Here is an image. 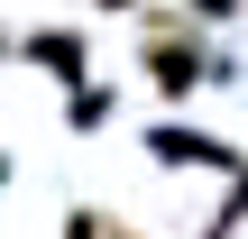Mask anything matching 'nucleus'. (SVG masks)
<instances>
[{
  "label": "nucleus",
  "instance_id": "obj_1",
  "mask_svg": "<svg viewBox=\"0 0 248 239\" xmlns=\"http://www.w3.org/2000/svg\"><path fill=\"white\" fill-rule=\"evenodd\" d=\"M147 83H156V92H193V83H202V46L175 37V28H156V37H147Z\"/></svg>",
  "mask_w": 248,
  "mask_h": 239
},
{
  "label": "nucleus",
  "instance_id": "obj_2",
  "mask_svg": "<svg viewBox=\"0 0 248 239\" xmlns=\"http://www.w3.org/2000/svg\"><path fill=\"white\" fill-rule=\"evenodd\" d=\"M37 64H55V74H83V46H74V37H37Z\"/></svg>",
  "mask_w": 248,
  "mask_h": 239
},
{
  "label": "nucleus",
  "instance_id": "obj_3",
  "mask_svg": "<svg viewBox=\"0 0 248 239\" xmlns=\"http://www.w3.org/2000/svg\"><path fill=\"white\" fill-rule=\"evenodd\" d=\"M64 239H110V221H101V212H74V230Z\"/></svg>",
  "mask_w": 248,
  "mask_h": 239
},
{
  "label": "nucleus",
  "instance_id": "obj_4",
  "mask_svg": "<svg viewBox=\"0 0 248 239\" xmlns=\"http://www.w3.org/2000/svg\"><path fill=\"white\" fill-rule=\"evenodd\" d=\"M101 9H138V0H101Z\"/></svg>",
  "mask_w": 248,
  "mask_h": 239
},
{
  "label": "nucleus",
  "instance_id": "obj_5",
  "mask_svg": "<svg viewBox=\"0 0 248 239\" xmlns=\"http://www.w3.org/2000/svg\"><path fill=\"white\" fill-rule=\"evenodd\" d=\"M110 239H129V230H110Z\"/></svg>",
  "mask_w": 248,
  "mask_h": 239
}]
</instances>
